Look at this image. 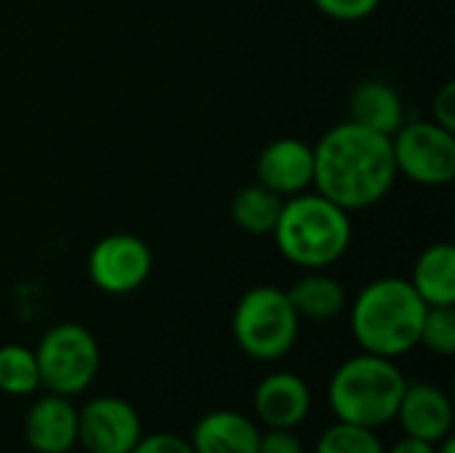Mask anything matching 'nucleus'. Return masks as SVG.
Here are the masks:
<instances>
[{
	"label": "nucleus",
	"mask_w": 455,
	"mask_h": 453,
	"mask_svg": "<svg viewBox=\"0 0 455 453\" xmlns=\"http://www.w3.org/2000/svg\"><path fill=\"white\" fill-rule=\"evenodd\" d=\"M312 147L315 192L349 214L381 203L397 182L392 139L352 120L328 128Z\"/></svg>",
	"instance_id": "obj_1"
},
{
	"label": "nucleus",
	"mask_w": 455,
	"mask_h": 453,
	"mask_svg": "<svg viewBox=\"0 0 455 453\" xmlns=\"http://www.w3.org/2000/svg\"><path fill=\"white\" fill-rule=\"evenodd\" d=\"M427 310L408 278H379L355 296L349 326L363 352L397 360L419 347Z\"/></svg>",
	"instance_id": "obj_2"
},
{
	"label": "nucleus",
	"mask_w": 455,
	"mask_h": 453,
	"mask_svg": "<svg viewBox=\"0 0 455 453\" xmlns=\"http://www.w3.org/2000/svg\"><path fill=\"white\" fill-rule=\"evenodd\" d=\"M275 246L301 270H328L352 246V216L320 192H301L283 200L272 230Z\"/></svg>",
	"instance_id": "obj_3"
},
{
	"label": "nucleus",
	"mask_w": 455,
	"mask_h": 453,
	"mask_svg": "<svg viewBox=\"0 0 455 453\" xmlns=\"http://www.w3.org/2000/svg\"><path fill=\"white\" fill-rule=\"evenodd\" d=\"M405 387L408 379L392 358L360 352L333 371L328 403L336 422L381 430L397 417Z\"/></svg>",
	"instance_id": "obj_4"
},
{
	"label": "nucleus",
	"mask_w": 455,
	"mask_h": 453,
	"mask_svg": "<svg viewBox=\"0 0 455 453\" xmlns=\"http://www.w3.org/2000/svg\"><path fill=\"white\" fill-rule=\"evenodd\" d=\"M301 318L296 315L288 291L277 286L248 288L232 312L235 344L259 363L285 358L299 339Z\"/></svg>",
	"instance_id": "obj_5"
},
{
	"label": "nucleus",
	"mask_w": 455,
	"mask_h": 453,
	"mask_svg": "<svg viewBox=\"0 0 455 453\" xmlns=\"http://www.w3.org/2000/svg\"><path fill=\"white\" fill-rule=\"evenodd\" d=\"M40 387L53 395H83L101 366L96 336L80 323H56L43 334L35 347Z\"/></svg>",
	"instance_id": "obj_6"
},
{
	"label": "nucleus",
	"mask_w": 455,
	"mask_h": 453,
	"mask_svg": "<svg viewBox=\"0 0 455 453\" xmlns=\"http://www.w3.org/2000/svg\"><path fill=\"white\" fill-rule=\"evenodd\" d=\"M397 176L421 187H445L455 179V131L435 120H405L392 136Z\"/></svg>",
	"instance_id": "obj_7"
},
{
	"label": "nucleus",
	"mask_w": 455,
	"mask_h": 453,
	"mask_svg": "<svg viewBox=\"0 0 455 453\" xmlns=\"http://www.w3.org/2000/svg\"><path fill=\"white\" fill-rule=\"evenodd\" d=\"M152 264V248L139 235L112 232L91 248L88 278L99 291L109 296H125L149 280Z\"/></svg>",
	"instance_id": "obj_8"
},
{
	"label": "nucleus",
	"mask_w": 455,
	"mask_h": 453,
	"mask_svg": "<svg viewBox=\"0 0 455 453\" xmlns=\"http://www.w3.org/2000/svg\"><path fill=\"white\" fill-rule=\"evenodd\" d=\"M141 435V417L125 398L99 395L77 409V446L88 453H131Z\"/></svg>",
	"instance_id": "obj_9"
},
{
	"label": "nucleus",
	"mask_w": 455,
	"mask_h": 453,
	"mask_svg": "<svg viewBox=\"0 0 455 453\" xmlns=\"http://www.w3.org/2000/svg\"><path fill=\"white\" fill-rule=\"evenodd\" d=\"M256 182L283 200L307 192L315 184V147L296 136L269 142L256 158Z\"/></svg>",
	"instance_id": "obj_10"
},
{
	"label": "nucleus",
	"mask_w": 455,
	"mask_h": 453,
	"mask_svg": "<svg viewBox=\"0 0 455 453\" xmlns=\"http://www.w3.org/2000/svg\"><path fill=\"white\" fill-rule=\"evenodd\" d=\"M253 411L259 425L275 430H296L312 411V390L293 371H275L256 384Z\"/></svg>",
	"instance_id": "obj_11"
},
{
	"label": "nucleus",
	"mask_w": 455,
	"mask_h": 453,
	"mask_svg": "<svg viewBox=\"0 0 455 453\" xmlns=\"http://www.w3.org/2000/svg\"><path fill=\"white\" fill-rule=\"evenodd\" d=\"M395 419L400 422L405 435L427 443H440L443 438L453 435V400L437 384L408 382Z\"/></svg>",
	"instance_id": "obj_12"
},
{
	"label": "nucleus",
	"mask_w": 455,
	"mask_h": 453,
	"mask_svg": "<svg viewBox=\"0 0 455 453\" xmlns=\"http://www.w3.org/2000/svg\"><path fill=\"white\" fill-rule=\"evenodd\" d=\"M24 441L35 453H69L77 446V406L72 398L45 392L24 417Z\"/></svg>",
	"instance_id": "obj_13"
},
{
	"label": "nucleus",
	"mask_w": 455,
	"mask_h": 453,
	"mask_svg": "<svg viewBox=\"0 0 455 453\" xmlns=\"http://www.w3.org/2000/svg\"><path fill=\"white\" fill-rule=\"evenodd\" d=\"M261 427L232 409L208 411L192 427L189 443L195 453H256Z\"/></svg>",
	"instance_id": "obj_14"
},
{
	"label": "nucleus",
	"mask_w": 455,
	"mask_h": 453,
	"mask_svg": "<svg viewBox=\"0 0 455 453\" xmlns=\"http://www.w3.org/2000/svg\"><path fill=\"white\" fill-rule=\"evenodd\" d=\"M349 120L392 139L395 131L405 123V104L400 91L379 77L357 83L349 93Z\"/></svg>",
	"instance_id": "obj_15"
},
{
	"label": "nucleus",
	"mask_w": 455,
	"mask_h": 453,
	"mask_svg": "<svg viewBox=\"0 0 455 453\" xmlns=\"http://www.w3.org/2000/svg\"><path fill=\"white\" fill-rule=\"evenodd\" d=\"M288 299L301 320H336L347 310V288L339 278L325 270H307L291 288Z\"/></svg>",
	"instance_id": "obj_16"
},
{
	"label": "nucleus",
	"mask_w": 455,
	"mask_h": 453,
	"mask_svg": "<svg viewBox=\"0 0 455 453\" xmlns=\"http://www.w3.org/2000/svg\"><path fill=\"white\" fill-rule=\"evenodd\" d=\"M427 307L455 304V248L451 243H435L424 248L408 278Z\"/></svg>",
	"instance_id": "obj_17"
},
{
	"label": "nucleus",
	"mask_w": 455,
	"mask_h": 453,
	"mask_svg": "<svg viewBox=\"0 0 455 453\" xmlns=\"http://www.w3.org/2000/svg\"><path fill=\"white\" fill-rule=\"evenodd\" d=\"M280 208H283V198L275 195L272 190L261 187L259 182H253V184L235 192L229 214H232V222L243 232H248V235H272V230L277 224V216H280Z\"/></svg>",
	"instance_id": "obj_18"
},
{
	"label": "nucleus",
	"mask_w": 455,
	"mask_h": 453,
	"mask_svg": "<svg viewBox=\"0 0 455 453\" xmlns=\"http://www.w3.org/2000/svg\"><path fill=\"white\" fill-rule=\"evenodd\" d=\"M40 390V371L35 350L24 344L0 347V392L11 398H27Z\"/></svg>",
	"instance_id": "obj_19"
},
{
	"label": "nucleus",
	"mask_w": 455,
	"mask_h": 453,
	"mask_svg": "<svg viewBox=\"0 0 455 453\" xmlns=\"http://www.w3.org/2000/svg\"><path fill=\"white\" fill-rule=\"evenodd\" d=\"M384 443L379 438V430L333 422L315 443L312 453H384Z\"/></svg>",
	"instance_id": "obj_20"
},
{
	"label": "nucleus",
	"mask_w": 455,
	"mask_h": 453,
	"mask_svg": "<svg viewBox=\"0 0 455 453\" xmlns=\"http://www.w3.org/2000/svg\"><path fill=\"white\" fill-rule=\"evenodd\" d=\"M419 347H427L429 352L440 358L455 355V304L448 307H429L421 323Z\"/></svg>",
	"instance_id": "obj_21"
},
{
	"label": "nucleus",
	"mask_w": 455,
	"mask_h": 453,
	"mask_svg": "<svg viewBox=\"0 0 455 453\" xmlns=\"http://www.w3.org/2000/svg\"><path fill=\"white\" fill-rule=\"evenodd\" d=\"M312 3L317 5V11H323L328 19L336 21H360L381 5V0H312Z\"/></svg>",
	"instance_id": "obj_22"
},
{
	"label": "nucleus",
	"mask_w": 455,
	"mask_h": 453,
	"mask_svg": "<svg viewBox=\"0 0 455 453\" xmlns=\"http://www.w3.org/2000/svg\"><path fill=\"white\" fill-rule=\"evenodd\" d=\"M131 453H195L189 438H179L173 433H152L141 435Z\"/></svg>",
	"instance_id": "obj_23"
},
{
	"label": "nucleus",
	"mask_w": 455,
	"mask_h": 453,
	"mask_svg": "<svg viewBox=\"0 0 455 453\" xmlns=\"http://www.w3.org/2000/svg\"><path fill=\"white\" fill-rule=\"evenodd\" d=\"M256 453H307L301 438L296 435V430H275L267 427L259 435V449Z\"/></svg>",
	"instance_id": "obj_24"
},
{
	"label": "nucleus",
	"mask_w": 455,
	"mask_h": 453,
	"mask_svg": "<svg viewBox=\"0 0 455 453\" xmlns=\"http://www.w3.org/2000/svg\"><path fill=\"white\" fill-rule=\"evenodd\" d=\"M432 120L448 131H455V83L445 80L432 96Z\"/></svg>",
	"instance_id": "obj_25"
},
{
	"label": "nucleus",
	"mask_w": 455,
	"mask_h": 453,
	"mask_svg": "<svg viewBox=\"0 0 455 453\" xmlns=\"http://www.w3.org/2000/svg\"><path fill=\"white\" fill-rule=\"evenodd\" d=\"M435 446L437 443H427V441H419V438L405 435V438L395 441L389 449H384V453H435Z\"/></svg>",
	"instance_id": "obj_26"
},
{
	"label": "nucleus",
	"mask_w": 455,
	"mask_h": 453,
	"mask_svg": "<svg viewBox=\"0 0 455 453\" xmlns=\"http://www.w3.org/2000/svg\"><path fill=\"white\" fill-rule=\"evenodd\" d=\"M435 453H455V441L453 435H448V438H443L437 446H435Z\"/></svg>",
	"instance_id": "obj_27"
}]
</instances>
